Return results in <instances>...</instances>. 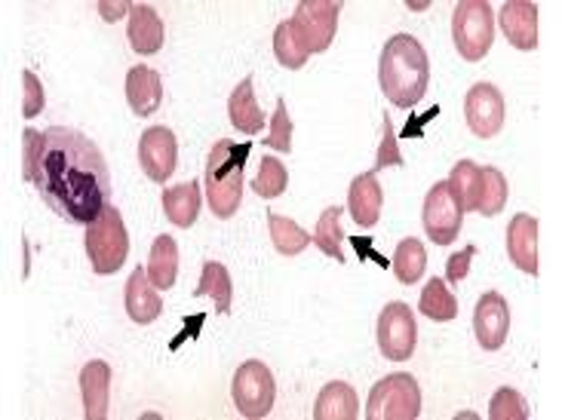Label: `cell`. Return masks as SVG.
Here are the masks:
<instances>
[{
    "instance_id": "31",
    "label": "cell",
    "mask_w": 562,
    "mask_h": 420,
    "mask_svg": "<svg viewBox=\"0 0 562 420\" xmlns=\"http://www.w3.org/2000/svg\"><path fill=\"white\" fill-rule=\"evenodd\" d=\"M249 153H253V141H240V145H234L231 138L216 141L212 151H209V160H206V175H222L228 169L246 166Z\"/></svg>"
},
{
    "instance_id": "30",
    "label": "cell",
    "mask_w": 562,
    "mask_h": 420,
    "mask_svg": "<svg viewBox=\"0 0 562 420\" xmlns=\"http://www.w3.org/2000/svg\"><path fill=\"white\" fill-rule=\"evenodd\" d=\"M341 209L339 206H329L323 209V215L314 227V246L323 255H329L332 261L344 264V252H341Z\"/></svg>"
},
{
    "instance_id": "11",
    "label": "cell",
    "mask_w": 562,
    "mask_h": 420,
    "mask_svg": "<svg viewBox=\"0 0 562 420\" xmlns=\"http://www.w3.org/2000/svg\"><path fill=\"white\" fill-rule=\"evenodd\" d=\"M175 160H179V141L175 135L167 126H151L145 129L142 138H138V163H142V172L163 185L175 172Z\"/></svg>"
},
{
    "instance_id": "28",
    "label": "cell",
    "mask_w": 562,
    "mask_h": 420,
    "mask_svg": "<svg viewBox=\"0 0 562 420\" xmlns=\"http://www.w3.org/2000/svg\"><path fill=\"white\" fill-rule=\"evenodd\" d=\"M268 227H271L273 249L283 255V258H295V255H302L314 243V236H307L302 224H295L292 219H283L277 212L268 215Z\"/></svg>"
},
{
    "instance_id": "29",
    "label": "cell",
    "mask_w": 562,
    "mask_h": 420,
    "mask_svg": "<svg viewBox=\"0 0 562 420\" xmlns=\"http://www.w3.org/2000/svg\"><path fill=\"white\" fill-rule=\"evenodd\" d=\"M427 270V255L425 246L418 239H403L393 252V273L403 286H415Z\"/></svg>"
},
{
    "instance_id": "19",
    "label": "cell",
    "mask_w": 562,
    "mask_h": 420,
    "mask_svg": "<svg viewBox=\"0 0 562 420\" xmlns=\"http://www.w3.org/2000/svg\"><path fill=\"white\" fill-rule=\"evenodd\" d=\"M206 200L216 219H234L243 200V166H234L222 175H206Z\"/></svg>"
},
{
    "instance_id": "1",
    "label": "cell",
    "mask_w": 562,
    "mask_h": 420,
    "mask_svg": "<svg viewBox=\"0 0 562 420\" xmlns=\"http://www.w3.org/2000/svg\"><path fill=\"white\" fill-rule=\"evenodd\" d=\"M32 185L52 215L77 227H89L105 206H111V172L105 153L93 138L69 126H50L44 133V151Z\"/></svg>"
},
{
    "instance_id": "34",
    "label": "cell",
    "mask_w": 562,
    "mask_h": 420,
    "mask_svg": "<svg viewBox=\"0 0 562 420\" xmlns=\"http://www.w3.org/2000/svg\"><path fill=\"white\" fill-rule=\"evenodd\" d=\"M449 185L455 190V197L461 200L464 212H474L477 209V190H479V166L474 160H461L459 166L452 169V178Z\"/></svg>"
},
{
    "instance_id": "37",
    "label": "cell",
    "mask_w": 562,
    "mask_h": 420,
    "mask_svg": "<svg viewBox=\"0 0 562 420\" xmlns=\"http://www.w3.org/2000/svg\"><path fill=\"white\" fill-rule=\"evenodd\" d=\"M381 126H384V138H381V148L375 153L372 172H378V169L384 166H406V163H403V153H400V145H396V133H393L391 118L381 120Z\"/></svg>"
},
{
    "instance_id": "43",
    "label": "cell",
    "mask_w": 562,
    "mask_h": 420,
    "mask_svg": "<svg viewBox=\"0 0 562 420\" xmlns=\"http://www.w3.org/2000/svg\"><path fill=\"white\" fill-rule=\"evenodd\" d=\"M200 325H204V317H194V320H191L185 325V332H182V335H185V337H197V335H194V332H197Z\"/></svg>"
},
{
    "instance_id": "26",
    "label": "cell",
    "mask_w": 562,
    "mask_h": 420,
    "mask_svg": "<svg viewBox=\"0 0 562 420\" xmlns=\"http://www.w3.org/2000/svg\"><path fill=\"white\" fill-rule=\"evenodd\" d=\"M418 310H422L430 322H452L455 317H459V301H455L452 288L445 286V280L430 276V283L422 288Z\"/></svg>"
},
{
    "instance_id": "18",
    "label": "cell",
    "mask_w": 562,
    "mask_h": 420,
    "mask_svg": "<svg viewBox=\"0 0 562 420\" xmlns=\"http://www.w3.org/2000/svg\"><path fill=\"white\" fill-rule=\"evenodd\" d=\"M126 101L136 118H151L163 101V81L148 65H136L126 74Z\"/></svg>"
},
{
    "instance_id": "15",
    "label": "cell",
    "mask_w": 562,
    "mask_h": 420,
    "mask_svg": "<svg viewBox=\"0 0 562 420\" xmlns=\"http://www.w3.org/2000/svg\"><path fill=\"white\" fill-rule=\"evenodd\" d=\"M508 255L523 273L538 276V219L513 215L508 224Z\"/></svg>"
},
{
    "instance_id": "24",
    "label": "cell",
    "mask_w": 562,
    "mask_h": 420,
    "mask_svg": "<svg viewBox=\"0 0 562 420\" xmlns=\"http://www.w3.org/2000/svg\"><path fill=\"white\" fill-rule=\"evenodd\" d=\"M163 209H167V219L175 227H191L200 215V182L167 187L163 190Z\"/></svg>"
},
{
    "instance_id": "33",
    "label": "cell",
    "mask_w": 562,
    "mask_h": 420,
    "mask_svg": "<svg viewBox=\"0 0 562 420\" xmlns=\"http://www.w3.org/2000/svg\"><path fill=\"white\" fill-rule=\"evenodd\" d=\"M273 55H277L280 65L290 67V71L305 67L307 59H310V52H307L305 47L298 44V37L292 34L290 22H280L277 32H273Z\"/></svg>"
},
{
    "instance_id": "8",
    "label": "cell",
    "mask_w": 562,
    "mask_h": 420,
    "mask_svg": "<svg viewBox=\"0 0 562 420\" xmlns=\"http://www.w3.org/2000/svg\"><path fill=\"white\" fill-rule=\"evenodd\" d=\"M418 344V322L410 304L391 301L378 317V350L391 362H406Z\"/></svg>"
},
{
    "instance_id": "25",
    "label": "cell",
    "mask_w": 562,
    "mask_h": 420,
    "mask_svg": "<svg viewBox=\"0 0 562 420\" xmlns=\"http://www.w3.org/2000/svg\"><path fill=\"white\" fill-rule=\"evenodd\" d=\"M212 295L216 298V310L228 317L231 313V298H234V286H231V273L219 261H206L204 273H200V283L194 288V298H206Z\"/></svg>"
},
{
    "instance_id": "41",
    "label": "cell",
    "mask_w": 562,
    "mask_h": 420,
    "mask_svg": "<svg viewBox=\"0 0 562 420\" xmlns=\"http://www.w3.org/2000/svg\"><path fill=\"white\" fill-rule=\"evenodd\" d=\"M351 243H354V249H357V252L369 255V258H372L378 268H388V258H384V255L372 252V239H369V236H354Z\"/></svg>"
},
{
    "instance_id": "7",
    "label": "cell",
    "mask_w": 562,
    "mask_h": 420,
    "mask_svg": "<svg viewBox=\"0 0 562 420\" xmlns=\"http://www.w3.org/2000/svg\"><path fill=\"white\" fill-rule=\"evenodd\" d=\"M231 396H234V405L246 420L268 418V411L273 408V396H277L271 369L258 359H246L234 374Z\"/></svg>"
},
{
    "instance_id": "21",
    "label": "cell",
    "mask_w": 562,
    "mask_h": 420,
    "mask_svg": "<svg viewBox=\"0 0 562 420\" xmlns=\"http://www.w3.org/2000/svg\"><path fill=\"white\" fill-rule=\"evenodd\" d=\"M228 118L234 123V129L243 135H258L265 126V111L258 108L256 89H253V77H243L237 89L228 99Z\"/></svg>"
},
{
    "instance_id": "40",
    "label": "cell",
    "mask_w": 562,
    "mask_h": 420,
    "mask_svg": "<svg viewBox=\"0 0 562 420\" xmlns=\"http://www.w3.org/2000/svg\"><path fill=\"white\" fill-rule=\"evenodd\" d=\"M25 166H22V178L32 182L35 178L37 160H40V151H44V133H35V129H25Z\"/></svg>"
},
{
    "instance_id": "17",
    "label": "cell",
    "mask_w": 562,
    "mask_h": 420,
    "mask_svg": "<svg viewBox=\"0 0 562 420\" xmlns=\"http://www.w3.org/2000/svg\"><path fill=\"white\" fill-rule=\"evenodd\" d=\"M381 206H384V194H381V185H378L375 172L357 175L351 182V187H347V212H351V219L357 221L359 227H375L378 215H381Z\"/></svg>"
},
{
    "instance_id": "23",
    "label": "cell",
    "mask_w": 562,
    "mask_h": 420,
    "mask_svg": "<svg viewBox=\"0 0 562 420\" xmlns=\"http://www.w3.org/2000/svg\"><path fill=\"white\" fill-rule=\"evenodd\" d=\"M148 280L154 288L160 292H170L175 286V276H179V246L175 239L167 234H160L154 239L151 255H148Z\"/></svg>"
},
{
    "instance_id": "42",
    "label": "cell",
    "mask_w": 562,
    "mask_h": 420,
    "mask_svg": "<svg viewBox=\"0 0 562 420\" xmlns=\"http://www.w3.org/2000/svg\"><path fill=\"white\" fill-rule=\"evenodd\" d=\"M130 10H133L130 3H99V13H102L105 22H118L120 13H126V16H130Z\"/></svg>"
},
{
    "instance_id": "6",
    "label": "cell",
    "mask_w": 562,
    "mask_h": 420,
    "mask_svg": "<svg viewBox=\"0 0 562 420\" xmlns=\"http://www.w3.org/2000/svg\"><path fill=\"white\" fill-rule=\"evenodd\" d=\"M339 0H302L295 7V16L290 18L292 34L298 37V44L310 55L326 52L335 40V32H339Z\"/></svg>"
},
{
    "instance_id": "38",
    "label": "cell",
    "mask_w": 562,
    "mask_h": 420,
    "mask_svg": "<svg viewBox=\"0 0 562 420\" xmlns=\"http://www.w3.org/2000/svg\"><path fill=\"white\" fill-rule=\"evenodd\" d=\"M22 84H25V101H22V118H37L44 111V84L37 81L35 71H25L22 74Z\"/></svg>"
},
{
    "instance_id": "9",
    "label": "cell",
    "mask_w": 562,
    "mask_h": 420,
    "mask_svg": "<svg viewBox=\"0 0 562 420\" xmlns=\"http://www.w3.org/2000/svg\"><path fill=\"white\" fill-rule=\"evenodd\" d=\"M422 221H425L427 236H430L437 246L455 243V236L461 234L464 209H461V200L455 197V190H452L449 182H440V185H433L427 190Z\"/></svg>"
},
{
    "instance_id": "3",
    "label": "cell",
    "mask_w": 562,
    "mask_h": 420,
    "mask_svg": "<svg viewBox=\"0 0 562 420\" xmlns=\"http://www.w3.org/2000/svg\"><path fill=\"white\" fill-rule=\"evenodd\" d=\"M84 246L86 258H89V264L99 276H111L126 264L130 234H126V224H123L114 206H105L102 215L86 227Z\"/></svg>"
},
{
    "instance_id": "36",
    "label": "cell",
    "mask_w": 562,
    "mask_h": 420,
    "mask_svg": "<svg viewBox=\"0 0 562 420\" xmlns=\"http://www.w3.org/2000/svg\"><path fill=\"white\" fill-rule=\"evenodd\" d=\"M268 148L273 151H283L290 153L292 151V120H290V108H286V101L280 99L277 101V111H273V120H271V135L268 138H261Z\"/></svg>"
},
{
    "instance_id": "27",
    "label": "cell",
    "mask_w": 562,
    "mask_h": 420,
    "mask_svg": "<svg viewBox=\"0 0 562 420\" xmlns=\"http://www.w3.org/2000/svg\"><path fill=\"white\" fill-rule=\"evenodd\" d=\"M508 178L498 172L494 166H479V190H477V215H486V219H494L504 202H508Z\"/></svg>"
},
{
    "instance_id": "5",
    "label": "cell",
    "mask_w": 562,
    "mask_h": 420,
    "mask_svg": "<svg viewBox=\"0 0 562 420\" xmlns=\"http://www.w3.org/2000/svg\"><path fill=\"white\" fill-rule=\"evenodd\" d=\"M422 415V390L412 374H388L369 393L366 418L369 420H415Z\"/></svg>"
},
{
    "instance_id": "10",
    "label": "cell",
    "mask_w": 562,
    "mask_h": 420,
    "mask_svg": "<svg viewBox=\"0 0 562 420\" xmlns=\"http://www.w3.org/2000/svg\"><path fill=\"white\" fill-rule=\"evenodd\" d=\"M464 118L477 138H494L504 129V118H508V104H504L501 89L492 84L471 86L467 99H464Z\"/></svg>"
},
{
    "instance_id": "22",
    "label": "cell",
    "mask_w": 562,
    "mask_h": 420,
    "mask_svg": "<svg viewBox=\"0 0 562 420\" xmlns=\"http://www.w3.org/2000/svg\"><path fill=\"white\" fill-rule=\"evenodd\" d=\"M359 403L357 393L344 381H332L320 390L317 403H314V420H357Z\"/></svg>"
},
{
    "instance_id": "39",
    "label": "cell",
    "mask_w": 562,
    "mask_h": 420,
    "mask_svg": "<svg viewBox=\"0 0 562 420\" xmlns=\"http://www.w3.org/2000/svg\"><path fill=\"white\" fill-rule=\"evenodd\" d=\"M474 255H477V246H464L459 255H452L449 261H445V283H461L467 273H471V261H474Z\"/></svg>"
},
{
    "instance_id": "20",
    "label": "cell",
    "mask_w": 562,
    "mask_h": 420,
    "mask_svg": "<svg viewBox=\"0 0 562 420\" xmlns=\"http://www.w3.org/2000/svg\"><path fill=\"white\" fill-rule=\"evenodd\" d=\"M126 37H130V47L138 52V55H154L163 47V22L154 13L148 3H136L130 10V28H126Z\"/></svg>"
},
{
    "instance_id": "13",
    "label": "cell",
    "mask_w": 562,
    "mask_h": 420,
    "mask_svg": "<svg viewBox=\"0 0 562 420\" xmlns=\"http://www.w3.org/2000/svg\"><path fill=\"white\" fill-rule=\"evenodd\" d=\"M498 25L504 37L511 40L516 50L532 52L538 47V7L532 0H511L501 7Z\"/></svg>"
},
{
    "instance_id": "4",
    "label": "cell",
    "mask_w": 562,
    "mask_h": 420,
    "mask_svg": "<svg viewBox=\"0 0 562 420\" xmlns=\"http://www.w3.org/2000/svg\"><path fill=\"white\" fill-rule=\"evenodd\" d=\"M452 40L464 62H479L492 50L494 13L486 0H464L452 16Z\"/></svg>"
},
{
    "instance_id": "35",
    "label": "cell",
    "mask_w": 562,
    "mask_h": 420,
    "mask_svg": "<svg viewBox=\"0 0 562 420\" xmlns=\"http://www.w3.org/2000/svg\"><path fill=\"white\" fill-rule=\"evenodd\" d=\"M489 418L492 420H528V408L523 403V396L516 390L504 387L498 390L489 405Z\"/></svg>"
},
{
    "instance_id": "32",
    "label": "cell",
    "mask_w": 562,
    "mask_h": 420,
    "mask_svg": "<svg viewBox=\"0 0 562 420\" xmlns=\"http://www.w3.org/2000/svg\"><path fill=\"white\" fill-rule=\"evenodd\" d=\"M290 185V172L286 166L277 160V157H261V166H258L256 182H253V190H256L261 200H277L283 190Z\"/></svg>"
},
{
    "instance_id": "16",
    "label": "cell",
    "mask_w": 562,
    "mask_h": 420,
    "mask_svg": "<svg viewBox=\"0 0 562 420\" xmlns=\"http://www.w3.org/2000/svg\"><path fill=\"white\" fill-rule=\"evenodd\" d=\"M81 396H84V418H108V396H111V366L102 359L86 362L81 371Z\"/></svg>"
},
{
    "instance_id": "12",
    "label": "cell",
    "mask_w": 562,
    "mask_h": 420,
    "mask_svg": "<svg viewBox=\"0 0 562 420\" xmlns=\"http://www.w3.org/2000/svg\"><path fill=\"white\" fill-rule=\"evenodd\" d=\"M511 332V307L498 295V292H486L474 307V335H477L482 350H501Z\"/></svg>"
},
{
    "instance_id": "2",
    "label": "cell",
    "mask_w": 562,
    "mask_h": 420,
    "mask_svg": "<svg viewBox=\"0 0 562 420\" xmlns=\"http://www.w3.org/2000/svg\"><path fill=\"white\" fill-rule=\"evenodd\" d=\"M381 92L396 108H415L430 84V59L412 34H393L381 50L378 65Z\"/></svg>"
},
{
    "instance_id": "14",
    "label": "cell",
    "mask_w": 562,
    "mask_h": 420,
    "mask_svg": "<svg viewBox=\"0 0 562 420\" xmlns=\"http://www.w3.org/2000/svg\"><path fill=\"white\" fill-rule=\"evenodd\" d=\"M123 304H126V317L136 325H151L160 317L163 304H160V295H157V288L148 280V270L136 268L130 273L126 292H123Z\"/></svg>"
}]
</instances>
